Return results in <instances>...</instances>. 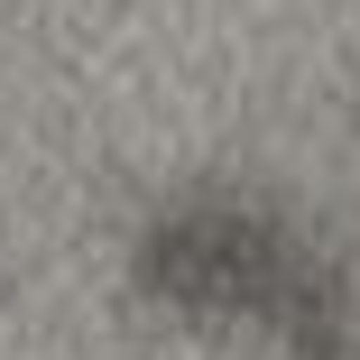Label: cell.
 Instances as JSON below:
<instances>
[{
  "label": "cell",
  "instance_id": "cell-1",
  "mask_svg": "<svg viewBox=\"0 0 360 360\" xmlns=\"http://www.w3.org/2000/svg\"><path fill=\"white\" fill-rule=\"evenodd\" d=\"M129 296L259 360H360V286L259 185H176L129 231Z\"/></svg>",
  "mask_w": 360,
  "mask_h": 360
},
{
  "label": "cell",
  "instance_id": "cell-2",
  "mask_svg": "<svg viewBox=\"0 0 360 360\" xmlns=\"http://www.w3.org/2000/svg\"><path fill=\"white\" fill-rule=\"evenodd\" d=\"M351 120H360V75H351Z\"/></svg>",
  "mask_w": 360,
  "mask_h": 360
}]
</instances>
